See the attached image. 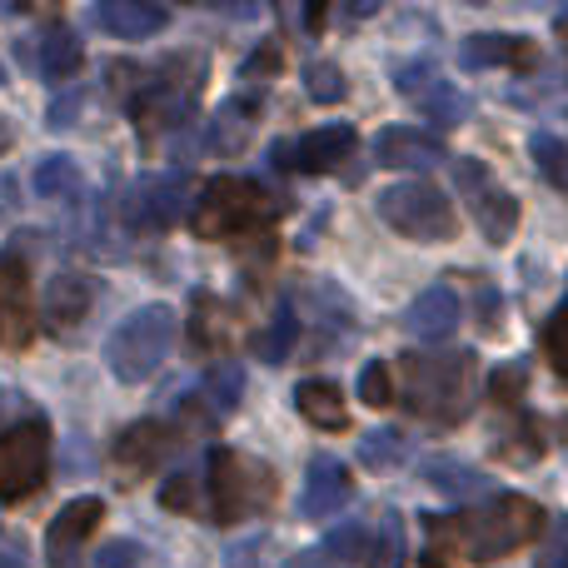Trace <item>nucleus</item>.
<instances>
[{
	"mask_svg": "<svg viewBox=\"0 0 568 568\" xmlns=\"http://www.w3.org/2000/svg\"><path fill=\"white\" fill-rule=\"evenodd\" d=\"M544 534V509L519 494L479 504L464 514H424V568L494 564L529 549Z\"/></svg>",
	"mask_w": 568,
	"mask_h": 568,
	"instance_id": "f257e3e1",
	"label": "nucleus"
},
{
	"mask_svg": "<svg viewBox=\"0 0 568 568\" xmlns=\"http://www.w3.org/2000/svg\"><path fill=\"white\" fill-rule=\"evenodd\" d=\"M404 399L419 419L459 424L469 419L474 394H479V359L469 349L459 354H404L399 359Z\"/></svg>",
	"mask_w": 568,
	"mask_h": 568,
	"instance_id": "f03ea898",
	"label": "nucleus"
},
{
	"mask_svg": "<svg viewBox=\"0 0 568 568\" xmlns=\"http://www.w3.org/2000/svg\"><path fill=\"white\" fill-rule=\"evenodd\" d=\"M280 200L270 190H260L255 180L240 175H220L200 190L195 200V235L200 240H240V235H260L280 220Z\"/></svg>",
	"mask_w": 568,
	"mask_h": 568,
	"instance_id": "7ed1b4c3",
	"label": "nucleus"
},
{
	"mask_svg": "<svg viewBox=\"0 0 568 568\" xmlns=\"http://www.w3.org/2000/svg\"><path fill=\"white\" fill-rule=\"evenodd\" d=\"M280 479L270 464L250 459L240 449H215L210 454V514L215 524H240V519H255L275 504Z\"/></svg>",
	"mask_w": 568,
	"mask_h": 568,
	"instance_id": "20e7f679",
	"label": "nucleus"
},
{
	"mask_svg": "<svg viewBox=\"0 0 568 568\" xmlns=\"http://www.w3.org/2000/svg\"><path fill=\"white\" fill-rule=\"evenodd\" d=\"M175 310L170 304H145L135 310L130 320H120V329L110 334L105 344V359H110V374L125 384H140L165 364L170 344H175Z\"/></svg>",
	"mask_w": 568,
	"mask_h": 568,
	"instance_id": "39448f33",
	"label": "nucleus"
},
{
	"mask_svg": "<svg viewBox=\"0 0 568 568\" xmlns=\"http://www.w3.org/2000/svg\"><path fill=\"white\" fill-rule=\"evenodd\" d=\"M379 220L389 230H399L404 240H419V245H444L454 235V205L444 200L439 185L429 180H399V185H384L379 190Z\"/></svg>",
	"mask_w": 568,
	"mask_h": 568,
	"instance_id": "423d86ee",
	"label": "nucleus"
},
{
	"mask_svg": "<svg viewBox=\"0 0 568 568\" xmlns=\"http://www.w3.org/2000/svg\"><path fill=\"white\" fill-rule=\"evenodd\" d=\"M50 469V429L45 419H26L0 434V504H20L45 484Z\"/></svg>",
	"mask_w": 568,
	"mask_h": 568,
	"instance_id": "0eeeda50",
	"label": "nucleus"
},
{
	"mask_svg": "<svg viewBox=\"0 0 568 568\" xmlns=\"http://www.w3.org/2000/svg\"><path fill=\"white\" fill-rule=\"evenodd\" d=\"M454 185H459V200L469 205V215L479 220L484 240L509 245L514 230H519V200L484 170V160H454Z\"/></svg>",
	"mask_w": 568,
	"mask_h": 568,
	"instance_id": "6e6552de",
	"label": "nucleus"
},
{
	"mask_svg": "<svg viewBox=\"0 0 568 568\" xmlns=\"http://www.w3.org/2000/svg\"><path fill=\"white\" fill-rule=\"evenodd\" d=\"M394 80H399V95L409 100V105H419L434 125H464V120L474 115V100L464 95L454 80H444L429 60H409V65H399Z\"/></svg>",
	"mask_w": 568,
	"mask_h": 568,
	"instance_id": "1a4fd4ad",
	"label": "nucleus"
},
{
	"mask_svg": "<svg viewBox=\"0 0 568 568\" xmlns=\"http://www.w3.org/2000/svg\"><path fill=\"white\" fill-rule=\"evenodd\" d=\"M354 145H359L354 125H324V130H310V135L275 145V165L300 170V175H329V170H339L354 155Z\"/></svg>",
	"mask_w": 568,
	"mask_h": 568,
	"instance_id": "9d476101",
	"label": "nucleus"
},
{
	"mask_svg": "<svg viewBox=\"0 0 568 568\" xmlns=\"http://www.w3.org/2000/svg\"><path fill=\"white\" fill-rule=\"evenodd\" d=\"M30 339H36V294H30L26 260L10 250V255H0V344L26 349Z\"/></svg>",
	"mask_w": 568,
	"mask_h": 568,
	"instance_id": "9b49d317",
	"label": "nucleus"
},
{
	"mask_svg": "<svg viewBox=\"0 0 568 568\" xmlns=\"http://www.w3.org/2000/svg\"><path fill=\"white\" fill-rule=\"evenodd\" d=\"M180 200H185V175H145L125 195V220L135 230H170L180 220Z\"/></svg>",
	"mask_w": 568,
	"mask_h": 568,
	"instance_id": "f8f14e48",
	"label": "nucleus"
},
{
	"mask_svg": "<svg viewBox=\"0 0 568 568\" xmlns=\"http://www.w3.org/2000/svg\"><path fill=\"white\" fill-rule=\"evenodd\" d=\"M354 499V479L334 454H320L304 474V494H300V514L304 519H334L344 504Z\"/></svg>",
	"mask_w": 568,
	"mask_h": 568,
	"instance_id": "ddd939ff",
	"label": "nucleus"
},
{
	"mask_svg": "<svg viewBox=\"0 0 568 568\" xmlns=\"http://www.w3.org/2000/svg\"><path fill=\"white\" fill-rule=\"evenodd\" d=\"M100 519H105V504H100V499H75V504H65V509L55 514V524H50V534H45L50 568H75L80 544H85L90 534L100 529Z\"/></svg>",
	"mask_w": 568,
	"mask_h": 568,
	"instance_id": "4468645a",
	"label": "nucleus"
},
{
	"mask_svg": "<svg viewBox=\"0 0 568 568\" xmlns=\"http://www.w3.org/2000/svg\"><path fill=\"white\" fill-rule=\"evenodd\" d=\"M374 160L389 170H429L449 155H444V140L429 135V130L389 125V130H379V140H374Z\"/></svg>",
	"mask_w": 568,
	"mask_h": 568,
	"instance_id": "2eb2a0df",
	"label": "nucleus"
},
{
	"mask_svg": "<svg viewBox=\"0 0 568 568\" xmlns=\"http://www.w3.org/2000/svg\"><path fill=\"white\" fill-rule=\"evenodd\" d=\"M459 320H464L459 294L444 290V284H434V290H424L419 300L409 304V320H404V329H409L414 339H424V344H439V339H449V334L459 329Z\"/></svg>",
	"mask_w": 568,
	"mask_h": 568,
	"instance_id": "dca6fc26",
	"label": "nucleus"
},
{
	"mask_svg": "<svg viewBox=\"0 0 568 568\" xmlns=\"http://www.w3.org/2000/svg\"><path fill=\"white\" fill-rule=\"evenodd\" d=\"M170 449H175V429L160 419H145V424H130L115 439V464L125 474H150Z\"/></svg>",
	"mask_w": 568,
	"mask_h": 568,
	"instance_id": "f3484780",
	"label": "nucleus"
},
{
	"mask_svg": "<svg viewBox=\"0 0 568 568\" xmlns=\"http://www.w3.org/2000/svg\"><path fill=\"white\" fill-rule=\"evenodd\" d=\"M95 26L110 30L115 40H145L170 26V10L155 0H105V6H95Z\"/></svg>",
	"mask_w": 568,
	"mask_h": 568,
	"instance_id": "a211bd4d",
	"label": "nucleus"
},
{
	"mask_svg": "<svg viewBox=\"0 0 568 568\" xmlns=\"http://www.w3.org/2000/svg\"><path fill=\"white\" fill-rule=\"evenodd\" d=\"M464 65H499V70H534V45L524 36H469Z\"/></svg>",
	"mask_w": 568,
	"mask_h": 568,
	"instance_id": "6ab92c4d",
	"label": "nucleus"
},
{
	"mask_svg": "<svg viewBox=\"0 0 568 568\" xmlns=\"http://www.w3.org/2000/svg\"><path fill=\"white\" fill-rule=\"evenodd\" d=\"M80 60H85L80 36L65 26V20H50L45 36H40V75H45L50 85H60V80H70L80 70Z\"/></svg>",
	"mask_w": 568,
	"mask_h": 568,
	"instance_id": "aec40b11",
	"label": "nucleus"
},
{
	"mask_svg": "<svg viewBox=\"0 0 568 568\" xmlns=\"http://www.w3.org/2000/svg\"><path fill=\"white\" fill-rule=\"evenodd\" d=\"M255 115L260 105L250 95H235L220 105L215 125H210V150H220V155H240V150L250 145V135H255Z\"/></svg>",
	"mask_w": 568,
	"mask_h": 568,
	"instance_id": "412c9836",
	"label": "nucleus"
},
{
	"mask_svg": "<svg viewBox=\"0 0 568 568\" xmlns=\"http://www.w3.org/2000/svg\"><path fill=\"white\" fill-rule=\"evenodd\" d=\"M85 310H90V280L85 275H55L50 280V290H45V320H50V329H75L80 320H85Z\"/></svg>",
	"mask_w": 568,
	"mask_h": 568,
	"instance_id": "4be33fe9",
	"label": "nucleus"
},
{
	"mask_svg": "<svg viewBox=\"0 0 568 568\" xmlns=\"http://www.w3.org/2000/svg\"><path fill=\"white\" fill-rule=\"evenodd\" d=\"M294 409H300L310 424H320V429H344V424H349L339 389L324 379H304L300 389H294Z\"/></svg>",
	"mask_w": 568,
	"mask_h": 568,
	"instance_id": "5701e85b",
	"label": "nucleus"
},
{
	"mask_svg": "<svg viewBox=\"0 0 568 568\" xmlns=\"http://www.w3.org/2000/svg\"><path fill=\"white\" fill-rule=\"evenodd\" d=\"M424 479L439 494H449V499H474V494L489 489V479L474 464H459V459H424Z\"/></svg>",
	"mask_w": 568,
	"mask_h": 568,
	"instance_id": "b1692460",
	"label": "nucleus"
},
{
	"mask_svg": "<svg viewBox=\"0 0 568 568\" xmlns=\"http://www.w3.org/2000/svg\"><path fill=\"white\" fill-rule=\"evenodd\" d=\"M294 344H300V320H294L290 304H280L275 314H270V324L255 334V354L265 364H284L294 354Z\"/></svg>",
	"mask_w": 568,
	"mask_h": 568,
	"instance_id": "393cba45",
	"label": "nucleus"
},
{
	"mask_svg": "<svg viewBox=\"0 0 568 568\" xmlns=\"http://www.w3.org/2000/svg\"><path fill=\"white\" fill-rule=\"evenodd\" d=\"M80 165L70 155H45L36 165V195L40 200H75L80 195Z\"/></svg>",
	"mask_w": 568,
	"mask_h": 568,
	"instance_id": "a878e982",
	"label": "nucleus"
},
{
	"mask_svg": "<svg viewBox=\"0 0 568 568\" xmlns=\"http://www.w3.org/2000/svg\"><path fill=\"white\" fill-rule=\"evenodd\" d=\"M240 394H245V369H240L235 359H220L215 369H210L205 394H200V399L210 404V414H230L240 404Z\"/></svg>",
	"mask_w": 568,
	"mask_h": 568,
	"instance_id": "bb28decb",
	"label": "nucleus"
},
{
	"mask_svg": "<svg viewBox=\"0 0 568 568\" xmlns=\"http://www.w3.org/2000/svg\"><path fill=\"white\" fill-rule=\"evenodd\" d=\"M529 155H534V165H539V175L549 180L554 190H564L568 195V145L559 135H534L529 140Z\"/></svg>",
	"mask_w": 568,
	"mask_h": 568,
	"instance_id": "cd10ccee",
	"label": "nucleus"
},
{
	"mask_svg": "<svg viewBox=\"0 0 568 568\" xmlns=\"http://www.w3.org/2000/svg\"><path fill=\"white\" fill-rule=\"evenodd\" d=\"M544 354H549V364L559 369V379H568V300L549 314V324H544Z\"/></svg>",
	"mask_w": 568,
	"mask_h": 568,
	"instance_id": "c85d7f7f",
	"label": "nucleus"
},
{
	"mask_svg": "<svg viewBox=\"0 0 568 568\" xmlns=\"http://www.w3.org/2000/svg\"><path fill=\"white\" fill-rule=\"evenodd\" d=\"M304 85H310V95L320 100V105H334V100L344 95V70L334 65V60H314V65L304 70Z\"/></svg>",
	"mask_w": 568,
	"mask_h": 568,
	"instance_id": "c756f323",
	"label": "nucleus"
},
{
	"mask_svg": "<svg viewBox=\"0 0 568 568\" xmlns=\"http://www.w3.org/2000/svg\"><path fill=\"white\" fill-rule=\"evenodd\" d=\"M359 399L369 404V409H384V404H394V374H389V364H364V374H359Z\"/></svg>",
	"mask_w": 568,
	"mask_h": 568,
	"instance_id": "7c9ffc66",
	"label": "nucleus"
},
{
	"mask_svg": "<svg viewBox=\"0 0 568 568\" xmlns=\"http://www.w3.org/2000/svg\"><path fill=\"white\" fill-rule=\"evenodd\" d=\"M404 449V439H399V429H384V434H369V439L359 444V454H364V464H394V454Z\"/></svg>",
	"mask_w": 568,
	"mask_h": 568,
	"instance_id": "2f4dec72",
	"label": "nucleus"
},
{
	"mask_svg": "<svg viewBox=\"0 0 568 568\" xmlns=\"http://www.w3.org/2000/svg\"><path fill=\"white\" fill-rule=\"evenodd\" d=\"M140 559H145V549H140V544H130V539H110L105 549L95 554V568H135Z\"/></svg>",
	"mask_w": 568,
	"mask_h": 568,
	"instance_id": "473e14b6",
	"label": "nucleus"
},
{
	"mask_svg": "<svg viewBox=\"0 0 568 568\" xmlns=\"http://www.w3.org/2000/svg\"><path fill=\"white\" fill-rule=\"evenodd\" d=\"M265 554H270V539H250L240 549H230V568H270Z\"/></svg>",
	"mask_w": 568,
	"mask_h": 568,
	"instance_id": "72a5a7b5",
	"label": "nucleus"
},
{
	"mask_svg": "<svg viewBox=\"0 0 568 568\" xmlns=\"http://www.w3.org/2000/svg\"><path fill=\"white\" fill-rule=\"evenodd\" d=\"M479 324H484L489 334L504 324V300L494 294V284H479Z\"/></svg>",
	"mask_w": 568,
	"mask_h": 568,
	"instance_id": "f704fd0d",
	"label": "nucleus"
},
{
	"mask_svg": "<svg viewBox=\"0 0 568 568\" xmlns=\"http://www.w3.org/2000/svg\"><path fill=\"white\" fill-rule=\"evenodd\" d=\"M160 499H165L170 509H195V484H190L185 474H180V479H170V484H165V494H160Z\"/></svg>",
	"mask_w": 568,
	"mask_h": 568,
	"instance_id": "c9c22d12",
	"label": "nucleus"
},
{
	"mask_svg": "<svg viewBox=\"0 0 568 568\" xmlns=\"http://www.w3.org/2000/svg\"><path fill=\"white\" fill-rule=\"evenodd\" d=\"M284 568H344V564H334V559H329V554H324V549H320V544H314V549L294 554V559H290V564H284Z\"/></svg>",
	"mask_w": 568,
	"mask_h": 568,
	"instance_id": "e433bc0d",
	"label": "nucleus"
},
{
	"mask_svg": "<svg viewBox=\"0 0 568 568\" xmlns=\"http://www.w3.org/2000/svg\"><path fill=\"white\" fill-rule=\"evenodd\" d=\"M539 568H568V529L554 534V549L539 559Z\"/></svg>",
	"mask_w": 568,
	"mask_h": 568,
	"instance_id": "4c0bfd02",
	"label": "nucleus"
},
{
	"mask_svg": "<svg viewBox=\"0 0 568 568\" xmlns=\"http://www.w3.org/2000/svg\"><path fill=\"white\" fill-rule=\"evenodd\" d=\"M0 568H30V564H26V554H20V549L0 544Z\"/></svg>",
	"mask_w": 568,
	"mask_h": 568,
	"instance_id": "58836bf2",
	"label": "nucleus"
},
{
	"mask_svg": "<svg viewBox=\"0 0 568 568\" xmlns=\"http://www.w3.org/2000/svg\"><path fill=\"white\" fill-rule=\"evenodd\" d=\"M0 85H6V65H0Z\"/></svg>",
	"mask_w": 568,
	"mask_h": 568,
	"instance_id": "ea45409f",
	"label": "nucleus"
},
{
	"mask_svg": "<svg viewBox=\"0 0 568 568\" xmlns=\"http://www.w3.org/2000/svg\"><path fill=\"white\" fill-rule=\"evenodd\" d=\"M0 414H6V394H0Z\"/></svg>",
	"mask_w": 568,
	"mask_h": 568,
	"instance_id": "a19ab883",
	"label": "nucleus"
}]
</instances>
